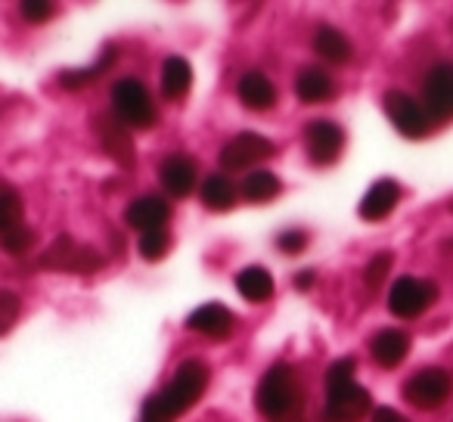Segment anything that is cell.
Instances as JSON below:
<instances>
[{"instance_id": "cell-2", "label": "cell", "mask_w": 453, "mask_h": 422, "mask_svg": "<svg viewBox=\"0 0 453 422\" xmlns=\"http://www.w3.org/2000/svg\"><path fill=\"white\" fill-rule=\"evenodd\" d=\"M112 109H115V119H119L121 125L140 127V131H146V127H152L158 121L156 103H152L146 84L137 81V78H121V81H115Z\"/></svg>"}, {"instance_id": "cell-31", "label": "cell", "mask_w": 453, "mask_h": 422, "mask_svg": "<svg viewBox=\"0 0 453 422\" xmlns=\"http://www.w3.org/2000/svg\"><path fill=\"white\" fill-rule=\"evenodd\" d=\"M354 370H357V360L354 357H342L329 366L326 372V385H342V382H351L354 379Z\"/></svg>"}, {"instance_id": "cell-22", "label": "cell", "mask_w": 453, "mask_h": 422, "mask_svg": "<svg viewBox=\"0 0 453 422\" xmlns=\"http://www.w3.org/2000/svg\"><path fill=\"white\" fill-rule=\"evenodd\" d=\"M236 289H240V295L246 298V302L265 304V302H271V295H273V277L265 267H246V271H240V277H236Z\"/></svg>"}, {"instance_id": "cell-3", "label": "cell", "mask_w": 453, "mask_h": 422, "mask_svg": "<svg viewBox=\"0 0 453 422\" xmlns=\"http://www.w3.org/2000/svg\"><path fill=\"white\" fill-rule=\"evenodd\" d=\"M205 388H208V366L202 360H183L174 376H171V382L158 391V397H162V403L177 419V416H183L205 395Z\"/></svg>"}, {"instance_id": "cell-29", "label": "cell", "mask_w": 453, "mask_h": 422, "mask_svg": "<svg viewBox=\"0 0 453 422\" xmlns=\"http://www.w3.org/2000/svg\"><path fill=\"white\" fill-rule=\"evenodd\" d=\"M391 261H395V255H391V252H379V255H372L370 265H366V271H364V280H366V286H370V289H376V286H382L385 273L391 271Z\"/></svg>"}, {"instance_id": "cell-24", "label": "cell", "mask_w": 453, "mask_h": 422, "mask_svg": "<svg viewBox=\"0 0 453 422\" xmlns=\"http://www.w3.org/2000/svg\"><path fill=\"white\" fill-rule=\"evenodd\" d=\"M280 189H283V183H280V177L273 174V171H252V174L246 177V183H242V193H246V199L255 202V205H265V202L277 199Z\"/></svg>"}, {"instance_id": "cell-35", "label": "cell", "mask_w": 453, "mask_h": 422, "mask_svg": "<svg viewBox=\"0 0 453 422\" xmlns=\"http://www.w3.org/2000/svg\"><path fill=\"white\" fill-rule=\"evenodd\" d=\"M372 422H410V419L397 413V410H391V407H376V410H372Z\"/></svg>"}, {"instance_id": "cell-1", "label": "cell", "mask_w": 453, "mask_h": 422, "mask_svg": "<svg viewBox=\"0 0 453 422\" xmlns=\"http://www.w3.org/2000/svg\"><path fill=\"white\" fill-rule=\"evenodd\" d=\"M258 410L267 422H304V391L289 364H277L258 382Z\"/></svg>"}, {"instance_id": "cell-34", "label": "cell", "mask_w": 453, "mask_h": 422, "mask_svg": "<svg viewBox=\"0 0 453 422\" xmlns=\"http://www.w3.org/2000/svg\"><path fill=\"white\" fill-rule=\"evenodd\" d=\"M53 13H57V7L47 4V0H28V4H22V16H26L28 22H44V19H50Z\"/></svg>"}, {"instance_id": "cell-18", "label": "cell", "mask_w": 453, "mask_h": 422, "mask_svg": "<svg viewBox=\"0 0 453 422\" xmlns=\"http://www.w3.org/2000/svg\"><path fill=\"white\" fill-rule=\"evenodd\" d=\"M370 351L379 366L391 370V366H397L410 354V335L403 329H382L379 335H372Z\"/></svg>"}, {"instance_id": "cell-15", "label": "cell", "mask_w": 453, "mask_h": 422, "mask_svg": "<svg viewBox=\"0 0 453 422\" xmlns=\"http://www.w3.org/2000/svg\"><path fill=\"white\" fill-rule=\"evenodd\" d=\"M187 329L202 333V335H211V339H220V335H226L230 329H234V311L218 302L202 304V308H196L193 314L187 317Z\"/></svg>"}, {"instance_id": "cell-30", "label": "cell", "mask_w": 453, "mask_h": 422, "mask_svg": "<svg viewBox=\"0 0 453 422\" xmlns=\"http://www.w3.org/2000/svg\"><path fill=\"white\" fill-rule=\"evenodd\" d=\"M19 311H22L19 295H13V292H7V289H0V335L13 326L16 317H19Z\"/></svg>"}, {"instance_id": "cell-17", "label": "cell", "mask_w": 453, "mask_h": 422, "mask_svg": "<svg viewBox=\"0 0 453 422\" xmlns=\"http://www.w3.org/2000/svg\"><path fill=\"white\" fill-rule=\"evenodd\" d=\"M236 90H240L242 106L255 109V112H265V109H271L277 103V88H273V81L265 72H246Z\"/></svg>"}, {"instance_id": "cell-9", "label": "cell", "mask_w": 453, "mask_h": 422, "mask_svg": "<svg viewBox=\"0 0 453 422\" xmlns=\"http://www.w3.org/2000/svg\"><path fill=\"white\" fill-rule=\"evenodd\" d=\"M434 298H438L434 283H422V280H416V277H401V280H395V286H391V292H388V311L395 317L410 320V317H419Z\"/></svg>"}, {"instance_id": "cell-32", "label": "cell", "mask_w": 453, "mask_h": 422, "mask_svg": "<svg viewBox=\"0 0 453 422\" xmlns=\"http://www.w3.org/2000/svg\"><path fill=\"white\" fill-rule=\"evenodd\" d=\"M140 422H174V416H171V410L162 403V397L152 395L150 401L143 403V413H140Z\"/></svg>"}, {"instance_id": "cell-16", "label": "cell", "mask_w": 453, "mask_h": 422, "mask_svg": "<svg viewBox=\"0 0 453 422\" xmlns=\"http://www.w3.org/2000/svg\"><path fill=\"white\" fill-rule=\"evenodd\" d=\"M158 177H162V187L168 189L171 196L183 199L189 196V189L196 187V165L189 156H168L158 168Z\"/></svg>"}, {"instance_id": "cell-11", "label": "cell", "mask_w": 453, "mask_h": 422, "mask_svg": "<svg viewBox=\"0 0 453 422\" xmlns=\"http://www.w3.org/2000/svg\"><path fill=\"white\" fill-rule=\"evenodd\" d=\"M345 146V131L326 119H317L304 127V150L314 165H333L342 156Z\"/></svg>"}, {"instance_id": "cell-7", "label": "cell", "mask_w": 453, "mask_h": 422, "mask_svg": "<svg viewBox=\"0 0 453 422\" xmlns=\"http://www.w3.org/2000/svg\"><path fill=\"white\" fill-rule=\"evenodd\" d=\"M273 152H277V146H273V140H267L265 134L242 131V134H236L224 150H220L218 158L226 171H242V168H249V165L267 162Z\"/></svg>"}, {"instance_id": "cell-21", "label": "cell", "mask_w": 453, "mask_h": 422, "mask_svg": "<svg viewBox=\"0 0 453 422\" xmlns=\"http://www.w3.org/2000/svg\"><path fill=\"white\" fill-rule=\"evenodd\" d=\"M314 50L320 53V59H326V63L345 65L348 59H351V41H348L339 28L323 26V28H317V35H314Z\"/></svg>"}, {"instance_id": "cell-25", "label": "cell", "mask_w": 453, "mask_h": 422, "mask_svg": "<svg viewBox=\"0 0 453 422\" xmlns=\"http://www.w3.org/2000/svg\"><path fill=\"white\" fill-rule=\"evenodd\" d=\"M112 63H115V47H106V50H103V57L96 59V63L90 65V69L63 72V75H59V81H63L69 90H78V88H84V84L96 81V78H100L103 72H109V69H112Z\"/></svg>"}, {"instance_id": "cell-28", "label": "cell", "mask_w": 453, "mask_h": 422, "mask_svg": "<svg viewBox=\"0 0 453 422\" xmlns=\"http://www.w3.org/2000/svg\"><path fill=\"white\" fill-rule=\"evenodd\" d=\"M32 242H35V230L26 227V224H19V227H13V230H7V234H0V249H4L7 255L28 252V249H32Z\"/></svg>"}, {"instance_id": "cell-26", "label": "cell", "mask_w": 453, "mask_h": 422, "mask_svg": "<svg viewBox=\"0 0 453 422\" xmlns=\"http://www.w3.org/2000/svg\"><path fill=\"white\" fill-rule=\"evenodd\" d=\"M19 224H22V196L10 183H0V234L19 227Z\"/></svg>"}, {"instance_id": "cell-8", "label": "cell", "mask_w": 453, "mask_h": 422, "mask_svg": "<svg viewBox=\"0 0 453 422\" xmlns=\"http://www.w3.org/2000/svg\"><path fill=\"white\" fill-rule=\"evenodd\" d=\"M382 109L388 115V121L410 140H419L428 134V115L419 103L410 94H401V90H388L382 100Z\"/></svg>"}, {"instance_id": "cell-27", "label": "cell", "mask_w": 453, "mask_h": 422, "mask_svg": "<svg viewBox=\"0 0 453 422\" xmlns=\"http://www.w3.org/2000/svg\"><path fill=\"white\" fill-rule=\"evenodd\" d=\"M171 249V236L162 230H150V234L140 236V255H143L146 261H162L165 255H168Z\"/></svg>"}, {"instance_id": "cell-12", "label": "cell", "mask_w": 453, "mask_h": 422, "mask_svg": "<svg viewBox=\"0 0 453 422\" xmlns=\"http://www.w3.org/2000/svg\"><path fill=\"white\" fill-rule=\"evenodd\" d=\"M422 96H426L428 115L438 119H453V63H438L422 81Z\"/></svg>"}, {"instance_id": "cell-4", "label": "cell", "mask_w": 453, "mask_h": 422, "mask_svg": "<svg viewBox=\"0 0 453 422\" xmlns=\"http://www.w3.org/2000/svg\"><path fill=\"white\" fill-rule=\"evenodd\" d=\"M44 271L57 273H96L103 267V255L94 246H84V242L72 240V236H59L53 240V246L41 255L38 261Z\"/></svg>"}, {"instance_id": "cell-14", "label": "cell", "mask_w": 453, "mask_h": 422, "mask_svg": "<svg viewBox=\"0 0 453 422\" xmlns=\"http://www.w3.org/2000/svg\"><path fill=\"white\" fill-rule=\"evenodd\" d=\"M401 202V187L395 180H376L370 189H366L364 202H360V218L364 221H382L395 211V205Z\"/></svg>"}, {"instance_id": "cell-20", "label": "cell", "mask_w": 453, "mask_h": 422, "mask_svg": "<svg viewBox=\"0 0 453 422\" xmlns=\"http://www.w3.org/2000/svg\"><path fill=\"white\" fill-rule=\"evenodd\" d=\"M193 84V69L183 57H168L162 65V94L165 100H183Z\"/></svg>"}, {"instance_id": "cell-5", "label": "cell", "mask_w": 453, "mask_h": 422, "mask_svg": "<svg viewBox=\"0 0 453 422\" xmlns=\"http://www.w3.org/2000/svg\"><path fill=\"white\" fill-rule=\"evenodd\" d=\"M366 413H372V397L354 379L342 385H326L323 422H360Z\"/></svg>"}, {"instance_id": "cell-33", "label": "cell", "mask_w": 453, "mask_h": 422, "mask_svg": "<svg viewBox=\"0 0 453 422\" xmlns=\"http://www.w3.org/2000/svg\"><path fill=\"white\" fill-rule=\"evenodd\" d=\"M277 249H280L283 255H298V252H304V249H308V234H304V230H286V234L277 240Z\"/></svg>"}, {"instance_id": "cell-23", "label": "cell", "mask_w": 453, "mask_h": 422, "mask_svg": "<svg viewBox=\"0 0 453 422\" xmlns=\"http://www.w3.org/2000/svg\"><path fill=\"white\" fill-rule=\"evenodd\" d=\"M202 205L211 208V211H226V208L236 205V187L226 174H211L202 180Z\"/></svg>"}, {"instance_id": "cell-10", "label": "cell", "mask_w": 453, "mask_h": 422, "mask_svg": "<svg viewBox=\"0 0 453 422\" xmlns=\"http://www.w3.org/2000/svg\"><path fill=\"white\" fill-rule=\"evenodd\" d=\"M90 127H94L103 150H106L121 168H134L137 152H134V140H131V134H127V125H121L115 115L96 112L94 119H90Z\"/></svg>"}, {"instance_id": "cell-6", "label": "cell", "mask_w": 453, "mask_h": 422, "mask_svg": "<svg viewBox=\"0 0 453 422\" xmlns=\"http://www.w3.org/2000/svg\"><path fill=\"white\" fill-rule=\"evenodd\" d=\"M450 391H453V379H450V372L441 370V366H426V370L413 372V376L407 379V385H403L407 403H413V407H419V410L441 407V403L450 397Z\"/></svg>"}, {"instance_id": "cell-36", "label": "cell", "mask_w": 453, "mask_h": 422, "mask_svg": "<svg viewBox=\"0 0 453 422\" xmlns=\"http://www.w3.org/2000/svg\"><path fill=\"white\" fill-rule=\"evenodd\" d=\"M311 283H314V273H311V271H304V273H296V286H298V289H308Z\"/></svg>"}, {"instance_id": "cell-13", "label": "cell", "mask_w": 453, "mask_h": 422, "mask_svg": "<svg viewBox=\"0 0 453 422\" xmlns=\"http://www.w3.org/2000/svg\"><path fill=\"white\" fill-rule=\"evenodd\" d=\"M171 208L162 196H140L131 205L125 208V221L127 227L140 230V234H150V230H162L168 221Z\"/></svg>"}, {"instance_id": "cell-19", "label": "cell", "mask_w": 453, "mask_h": 422, "mask_svg": "<svg viewBox=\"0 0 453 422\" xmlns=\"http://www.w3.org/2000/svg\"><path fill=\"white\" fill-rule=\"evenodd\" d=\"M296 96L302 103H311V106H317V103H326V100H333V96H335V81L323 69L311 65V69L298 72Z\"/></svg>"}]
</instances>
